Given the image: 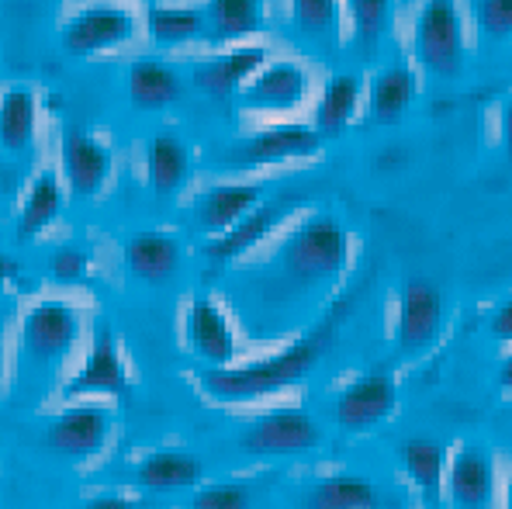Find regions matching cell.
Returning <instances> with one entry per match:
<instances>
[{
	"label": "cell",
	"mask_w": 512,
	"mask_h": 509,
	"mask_svg": "<svg viewBox=\"0 0 512 509\" xmlns=\"http://www.w3.org/2000/svg\"><path fill=\"white\" fill-rule=\"evenodd\" d=\"M146 174L149 184L160 198H170L180 187L187 184V174H191V153L180 139L173 136H156L149 139L146 149Z\"/></svg>",
	"instance_id": "cb8c5ba5"
},
{
	"label": "cell",
	"mask_w": 512,
	"mask_h": 509,
	"mask_svg": "<svg viewBox=\"0 0 512 509\" xmlns=\"http://www.w3.org/2000/svg\"><path fill=\"white\" fill-rule=\"evenodd\" d=\"M305 509H381V492L364 475H329L305 492Z\"/></svg>",
	"instance_id": "ffe728a7"
},
{
	"label": "cell",
	"mask_w": 512,
	"mask_h": 509,
	"mask_svg": "<svg viewBox=\"0 0 512 509\" xmlns=\"http://www.w3.org/2000/svg\"><path fill=\"white\" fill-rule=\"evenodd\" d=\"M260 184H218L194 208V219L205 232H225L236 226L246 212H253L260 205Z\"/></svg>",
	"instance_id": "ac0fdd59"
},
{
	"label": "cell",
	"mask_w": 512,
	"mask_h": 509,
	"mask_svg": "<svg viewBox=\"0 0 512 509\" xmlns=\"http://www.w3.org/2000/svg\"><path fill=\"white\" fill-rule=\"evenodd\" d=\"M63 212V191H59L56 177L42 174L32 184V191L25 194V205H21V219H18V236L32 239L39 236L45 226L56 222V215Z\"/></svg>",
	"instance_id": "83f0119b"
},
{
	"label": "cell",
	"mask_w": 512,
	"mask_h": 509,
	"mask_svg": "<svg viewBox=\"0 0 512 509\" xmlns=\"http://www.w3.org/2000/svg\"><path fill=\"white\" fill-rule=\"evenodd\" d=\"M201 482V461L184 451H156L139 464V485L153 492H180Z\"/></svg>",
	"instance_id": "d4e9b609"
},
{
	"label": "cell",
	"mask_w": 512,
	"mask_h": 509,
	"mask_svg": "<svg viewBox=\"0 0 512 509\" xmlns=\"http://www.w3.org/2000/svg\"><path fill=\"white\" fill-rule=\"evenodd\" d=\"M63 174L66 184L77 198H94L108 184L111 174V153L104 142H97L87 132L70 129L63 139Z\"/></svg>",
	"instance_id": "5bb4252c"
},
{
	"label": "cell",
	"mask_w": 512,
	"mask_h": 509,
	"mask_svg": "<svg viewBox=\"0 0 512 509\" xmlns=\"http://www.w3.org/2000/svg\"><path fill=\"white\" fill-rule=\"evenodd\" d=\"M80 340V316L66 302H39L21 319V347L35 364H56Z\"/></svg>",
	"instance_id": "5b68a950"
},
{
	"label": "cell",
	"mask_w": 512,
	"mask_h": 509,
	"mask_svg": "<svg viewBox=\"0 0 512 509\" xmlns=\"http://www.w3.org/2000/svg\"><path fill=\"white\" fill-rule=\"evenodd\" d=\"M180 77L170 66L156 63V59H139L128 70V101L139 111H160L167 104L180 101Z\"/></svg>",
	"instance_id": "7402d4cb"
},
{
	"label": "cell",
	"mask_w": 512,
	"mask_h": 509,
	"mask_svg": "<svg viewBox=\"0 0 512 509\" xmlns=\"http://www.w3.org/2000/svg\"><path fill=\"white\" fill-rule=\"evenodd\" d=\"M398 406V385L388 371H371L364 378L350 381L336 399V423L346 433H364L384 423Z\"/></svg>",
	"instance_id": "8992f818"
},
{
	"label": "cell",
	"mask_w": 512,
	"mask_h": 509,
	"mask_svg": "<svg viewBox=\"0 0 512 509\" xmlns=\"http://www.w3.org/2000/svg\"><path fill=\"white\" fill-rule=\"evenodd\" d=\"M474 14H478V28L488 39H512V0H478Z\"/></svg>",
	"instance_id": "836d02e7"
},
{
	"label": "cell",
	"mask_w": 512,
	"mask_h": 509,
	"mask_svg": "<svg viewBox=\"0 0 512 509\" xmlns=\"http://www.w3.org/2000/svg\"><path fill=\"white\" fill-rule=\"evenodd\" d=\"M308 73L298 63H270L250 77L243 104L250 111H291L305 101Z\"/></svg>",
	"instance_id": "4fadbf2b"
},
{
	"label": "cell",
	"mask_w": 512,
	"mask_h": 509,
	"mask_svg": "<svg viewBox=\"0 0 512 509\" xmlns=\"http://www.w3.org/2000/svg\"><path fill=\"white\" fill-rule=\"evenodd\" d=\"M499 385L512 395V354L506 357V361H502V368H499Z\"/></svg>",
	"instance_id": "f35d334b"
},
{
	"label": "cell",
	"mask_w": 512,
	"mask_h": 509,
	"mask_svg": "<svg viewBox=\"0 0 512 509\" xmlns=\"http://www.w3.org/2000/svg\"><path fill=\"white\" fill-rule=\"evenodd\" d=\"M149 35L163 46H180L201 32V18L191 7H153L149 11Z\"/></svg>",
	"instance_id": "4dcf8cb0"
},
{
	"label": "cell",
	"mask_w": 512,
	"mask_h": 509,
	"mask_svg": "<svg viewBox=\"0 0 512 509\" xmlns=\"http://www.w3.org/2000/svg\"><path fill=\"white\" fill-rule=\"evenodd\" d=\"M443 333V291L429 278H412L398 298L395 340L402 354H423Z\"/></svg>",
	"instance_id": "277c9868"
},
{
	"label": "cell",
	"mask_w": 512,
	"mask_h": 509,
	"mask_svg": "<svg viewBox=\"0 0 512 509\" xmlns=\"http://www.w3.org/2000/svg\"><path fill=\"white\" fill-rule=\"evenodd\" d=\"M66 399H87V395H111V399H125L128 395V368L122 361V350L115 343L111 329H101L94 336V347L84 368L73 371V378L63 388Z\"/></svg>",
	"instance_id": "9c48e42d"
},
{
	"label": "cell",
	"mask_w": 512,
	"mask_h": 509,
	"mask_svg": "<svg viewBox=\"0 0 512 509\" xmlns=\"http://www.w3.org/2000/svg\"><path fill=\"white\" fill-rule=\"evenodd\" d=\"M322 444V426L305 409H274L243 433V447L253 454H305Z\"/></svg>",
	"instance_id": "52a82bcc"
},
{
	"label": "cell",
	"mask_w": 512,
	"mask_h": 509,
	"mask_svg": "<svg viewBox=\"0 0 512 509\" xmlns=\"http://www.w3.org/2000/svg\"><path fill=\"white\" fill-rule=\"evenodd\" d=\"M80 509H139L132 503V499H125V496H97V499H90V503H84Z\"/></svg>",
	"instance_id": "8d00e7d4"
},
{
	"label": "cell",
	"mask_w": 512,
	"mask_h": 509,
	"mask_svg": "<svg viewBox=\"0 0 512 509\" xmlns=\"http://www.w3.org/2000/svg\"><path fill=\"white\" fill-rule=\"evenodd\" d=\"M291 212V201H267V205H256L253 212H246L236 226H229L225 232H218L212 243L205 246L208 260L215 264H225V260H239L243 253H250L256 243L270 236L281 219Z\"/></svg>",
	"instance_id": "9a60e30c"
},
{
	"label": "cell",
	"mask_w": 512,
	"mask_h": 509,
	"mask_svg": "<svg viewBox=\"0 0 512 509\" xmlns=\"http://www.w3.org/2000/svg\"><path fill=\"white\" fill-rule=\"evenodd\" d=\"M135 21L132 14L115 11V7H97L84 11L63 28V49L70 56H94V52L115 49L132 39Z\"/></svg>",
	"instance_id": "7c38bea8"
},
{
	"label": "cell",
	"mask_w": 512,
	"mask_h": 509,
	"mask_svg": "<svg viewBox=\"0 0 512 509\" xmlns=\"http://www.w3.org/2000/svg\"><path fill=\"white\" fill-rule=\"evenodd\" d=\"M253 506V489L243 482H222V485H205L198 489L191 509H250Z\"/></svg>",
	"instance_id": "d6a6232c"
},
{
	"label": "cell",
	"mask_w": 512,
	"mask_h": 509,
	"mask_svg": "<svg viewBox=\"0 0 512 509\" xmlns=\"http://www.w3.org/2000/svg\"><path fill=\"white\" fill-rule=\"evenodd\" d=\"M506 509H512V482H509V492H506Z\"/></svg>",
	"instance_id": "ab89813d"
},
{
	"label": "cell",
	"mask_w": 512,
	"mask_h": 509,
	"mask_svg": "<svg viewBox=\"0 0 512 509\" xmlns=\"http://www.w3.org/2000/svg\"><path fill=\"white\" fill-rule=\"evenodd\" d=\"M322 149V136L308 125H274V129H263L239 142L236 153H232V167H274V163L288 160H305Z\"/></svg>",
	"instance_id": "ba28073f"
},
{
	"label": "cell",
	"mask_w": 512,
	"mask_h": 509,
	"mask_svg": "<svg viewBox=\"0 0 512 509\" xmlns=\"http://www.w3.org/2000/svg\"><path fill=\"white\" fill-rule=\"evenodd\" d=\"M502 146H506V156L512 160V101L502 111Z\"/></svg>",
	"instance_id": "74e56055"
},
{
	"label": "cell",
	"mask_w": 512,
	"mask_h": 509,
	"mask_svg": "<svg viewBox=\"0 0 512 509\" xmlns=\"http://www.w3.org/2000/svg\"><path fill=\"white\" fill-rule=\"evenodd\" d=\"M353 18V35H357V49L371 56L378 42L388 35L391 14H395V0H346Z\"/></svg>",
	"instance_id": "f546056e"
},
{
	"label": "cell",
	"mask_w": 512,
	"mask_h": 509,
	"mask_svg": "<svg viewBox=\"0 0 512 509\" xmlns=\"http://www.w3.org/2000/svg\"><path fill=\"white\" fill-rule=\"evenodd\" d=\"M84 267H87V257L80 250H59L56 257H52V278L77 281L80 274H84Z\"/></svg>",
	"instance_id": "e575fe53"
},
{
	"label": "cell",
	"mask_w": 512,
	"mask_h": 509,
	"mask_svg": "<svg viewBox=\"0 0 512 509\" xmlns=\"http://www.w3.org/2000/svg\"><path fill=\"white\" fill-rule=\"evenodd\" d=\"M357 104H360V80L353 73H336L326 84V91H322L319 108H315V132L322 139L340 136L346 125H350V118L357 115Z\"/></svg>",
	"instance_id": "484cf974"
},
{
	"label": "cell",
	"mask_w": 512,
	"mask_h": 509,
	"mask_svg": "<svg viewBox=\"0 0 512 509\" xmlns=\"http://www.w3.org/2000/svg\"><path fill=\"white\" fill-rule=\"evenodd\" d=\"M108 433H111V413L104 406H70L66 413H59L45 430V444L52 451L66 454V458H94L101 454V447L108 444Z\"/></svg>",
	"instance_id": "30bf717a"
},
{
	"label": "cell",
	"mask_w": 512,
	"mask_h": 509,
	"mask_svg": "<svg viewBox=\"0 0 512 509\" xmlns=\"http://www.w3.org/2000/svg\"><path fill=\"white\" fill-rule=\"evenodd\" d=\"M488 333H492L495 340H502V343H512V298H509V302H502L499 309L492 312Z\"/></svg>",
	"instance_id": "d590c367"
},
{
	"label": "cell",
	"mask_w": 512,
	"mask_h": 509,
	"mask_svg": "<svg viewBox=\"0 0 512 509\" xmlns=\"http://www.w3.org/2000/svg\"><path fill=\"white\" fill-rule=\"evenodd\" d=\"M350 264V236L333 215H312L284 239L277 253L281 278L291 291H308L336 281Z\"/></svg>",
	"instance_id": "7a4b0ae2"
},
{
	"label": "cell",
	"mask_w": 512,
	"mask_h": 509,
	"mask_svg": "<svg viewBox=\"0 0 512 509\" xmlns=\"http://www.w3.org/2000/svg\"><path fill=\"white\" fill-rule=\"evenodd\" d=\"M35 122H39V104H35L32 91L14 87L0 101V146L11 149V153H21L35 136Z\"/></svg>",
	"instance_id": "4316f807"
},
{
	"label": "cell",
	"mask_w": 512,
	"mask_h": 509,
	"mask_svg": "<svg viewBox=\"0 0 512 509\" xmlns=\"http://www.w3.org/2000/svg\"><path fill=\"white\" fill-rule=\"evenodd\" d=\"M447 492L461 509H481L488 506L495 489V464L492 454L481 447H461L447 468Z\"/></svg>",
	"instance_id": "2e32d148"
},
{
	"label": "cell",
	"mask_w": 512,
	"mask_h": 509,
	"mask_svg": "<svg viewBox=\"0 0 512 509\" xmlns=\"http://www.w3.org/2000/svg\"><path fill=\"white\" fill-rule=\"evenodd\" d=\"M295 7V21L305 35L315 39H326L336 32V21H340V0H291Z\"/></svg>",
	"instance_id": "1f68e13d"
},
{
	"label": "cell",
	"mask_w": 512,
	"mask_h": 509,
	"mask_svg": "<svg viewBox=\"0 0 512 509\" xmlns=\"http://www.w3.org/2000/svg\"><path fill=\"white\" fill-rule=\"evenodd\" d=\"M208 18L222 39L253 35L263 28V0H208Z\"/></svg>",
	"instance_id": "f1b7e54d"
},
{
	"label": "cell",
	"mask_w": 512,
	"mask_h": 509,
	"mask_svg": "<svg viewBox=\"0 0 512 509\" xmlns=\"http://www.w3.org/2000/svg\"><path fill=\"white\" fill-rule=\"evenodd\" d=\"M350 312V298L336 302L333 309L322 316V323H315L305 336H298L295 343H288L284 350L270 357H260V361H250L243 368H215L201 378L208 395L222 402H250L260 399V395H274L281 388H291L295 381L305 378L315 364L322 361L329 347L336 343V329Z\"/></svg>",
	"instance_id": "6da1fadb"
},
{
	"label": "cell",
	"mask_w": 512,
	"mask_h": 509,
	"mask_svg": "<svg viewBox=\"0 0 512 509\" xmlns=\"http://www.w3.org/2000/svg\"><path fill=\"white\" fill-rule=\"evenodd\" d=\"M402 468L412 478L419 492H423L426 503H436L447 482V447L440 440L429 437H412L402 444Z\"/></svg>",
	"instance_id": "44dd1931"
},
{
	"label": "cell",
	"mask_w": 512,
	"mask_h": 509,
	"mask_svg": "<svg viewBox=\"0 0 512 509\" xmlns=\"http://www.w3.org/2000/svg\"><path fill=\"white\" fill-rule=\"evenodd\" d=\"M260 66H267V49L263 46H243L232 49L218 59H208L194 70V84L212 97H225L239 91L243 84H250V77Z\"/></svg>",
	"instance_id": "e0dca14e"
},
{
	"label": "cell",
	"mask_w": 512,
	"mask_h": 509,
	"mask_svg": "<svg viewBox=\"0 0 512 509\" xmlns=\"http://www.w3.org/2000/svg\"><path fill=\"white\" fill-rule=\"evenodd\" d=\"M187 343L212 368H232L239 354L232 323L225 319L222 305L215 298H194L191 302V309H187Z\"/></svg>",
	"instance_id": "8fae6325"
},
{
	"label": "cell",
	"mask_w": 512,
	"mask_h": 509,
	"mask_svg": "<svg viewBox=\"0 0 512 509\" xmlns=\"http://www.w3.org/2000/svg\"><path fill=\"white\" fill-rule=\"evenodd\" d=\"M416 101V73L409 66H391L381 77H374L367 91V115L378 125H395Z\"/></svg>",
	"instance_id": "d6986e66"
},
{
	"label": "cell",
	"mask_w": 512,
	"mask_h": 509,
	"mask_svg": "<svg viewBox=\"0 0 512 509\" xmlns=\"http://www.w3.org/2000/svg\"><path fill=\"white\" fill-rule=\"evenodd\" d=\"M416 59L433 77H461L464 25L457 0H426L416 18Z\"/></svg>",
	"instance_id": "3957f363"
},
{
	"label": "cell",
	"mask_w": 512,
	"mask_h": 509,
	"mask_svg": "<svg viewBox=\"0 0 512 509\" xmlns=\"http://www.w3.org/2000/svg\"><path fill=\"white\" fill-rule=\"evenodd\" d=\"M125 264L139 281H170L180 271V243L170 236H135L125 246Z\"/></svg>",
	"instance_id": "603a6c76"
}]
</instances>
